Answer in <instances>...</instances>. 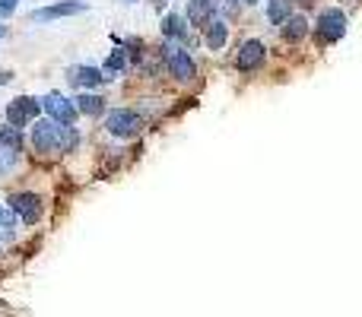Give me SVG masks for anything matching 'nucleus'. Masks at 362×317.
<instances>
[{
	"label": "nucleus",
	"mask_w": 362,
	"mask_h": 317,
	"mask_svg": "<svg viewBox=\"0 0 362 317\" xmlns=\"http://www.w3.org/2000/svg\"><path fill=\"white\" fill-rule=\"evenodd\" d=\"M343 35H347V13L340 7H325L318 13V23H315L318 45H334Z\"/></svg>",
	"instance_id": "1"
},
{
	"label": "nucleus",
	"mask_w": 362,
	"mask_h": 317,
	"mask_svg": "<svg viewBox=\"0 0 362 317\" xmlns=\"http://www.w3.org/2000/svg\"><path fill=\"white\" fill-rule=\"evenodd\" d=\"M64 140H67V130L60 127V124H54L51 118H45V121H35L32 124V146H35V152H60L64 150Z\"/></svg>",
	"instance_id": "2"
},
{
	"label": "nucleus",
	"mask_w": 362,
	"mask_h": 317,
	"mask_svg": "<svg viewBox=\"0 0 362 317\" xmlns=\"http://www.w3.org/2000/svg\"><path fill=\"white\" fill-rule=\"evenodd\" d=\"M105 130L112 136H118V140H130V136H137L144 130V118L134 108H114V111L105 114Z\"/></svg>",
	"instance_id": "3"
},
{
	"label": "nucleus",
	"mask_w": 362,
	"mask_h": 317,
	"mask_svg": "<svg viewBox=\"0 0 362 317\" xmlns=\"http://www.w3.org/2000/svg\"><path fill=\"white\" fill-rule=\"evenodd\" d=\"M42 108H45L48 118H51L54 124H60L64 130H70L76 124V118H80L76 102H74V98H67L64 92H48V96L42 98Z\"/></svg>",
	"instance_id": "4"
},
{
	"label": "nucleus",
	"mask_w": 362,
	"mask_h": 317,
	"mask_svg": "<svg viewBox=\"0 0 362 317\" xmlns=\"http://www.w3.org/2000/svg\"><path fill=\"white\" fill-rule=\"evenodd\" d=\"M42 111H45V108H42V98L19 96L7 105V124L16 130H23V127H29V124H35Z\"/></svg>",
	"instance_id": "5"
},
{
	"label": "nucleus",
	"mask_w": 362,
	"mask_h": 317,
	"mask_svg": "<svg viewBox=\"0 0 362 317\" xmlns=\"http://www.w3.org/2000/svg\"><path fill=\"white\" fill-rule=\"evenodd\" d=\"M7 206L26 222V226H35V222H42V197L32 194V190H16V194H10Z\"/></svg>",
	"instance_id": "6"
},
{
	"label": "nucleus",
	"mask_w": 362,
	"mask_h": 317,
	"mask_svg": "<svg viewBox=\"0 0 362 317\" xmlns=\"http://www.w3.org/2000/svg\"><path fill=\"white\" fill-rule=\"evenodd\" d=\"M166 64H169V73H172L178 83H191V80L197 76V64L184 48L166 45Z\"/></svg>",
	"instance_id": "7"
},
{
	"label": "nucleus",
	"mask_w": 362,
	"mask_h": 317,
	"mask_svg": "<svg viewBox=\"0 0 362 317\" xmlns=\"http://www.w3.org/2000/svg\"><path fill=\"white\" fill-rule=\"evenodd\" d=\"M89 3L86 0H60V3H51V7H38L29 13L32 23H51V19H64V16H76L86 13Z\"/></svg>",
	"instance_id": "8"
},
{
	"label": "nucleus",
	"mask_w": 362,
	"mask_h": 317,
	"mask_svg": "<svg viewBox=\"0 0 362 317\" xmlns=\"http://www.w3.org/2000/svg\"><path fill=\"white\" fill-rule=\"evenodd\" d=\"M267 61V45L261 42V38H245L239 45V57H235V67L241 70V73H251V70L264 67Z\"/></svg>",
	"instance_id": "9"
},
{
	"label": "nucleus",
	"mask_w": 362,
	"mask_h": 317,
	"mask_svg": "<svg viewBox=\"0 0 362 317\" xmlns=\"http://www.w3.org/2000/svg\"><path fill=\"white\" fill-rule=\"evenodd\" d=\"M188 16L181 13H166L162 16V35H166V42H181V48L188 51V45H194V38H191V29H188Z\"/></svg>",
	"instance_id": "10"
},
{
	"label": "nucleus",
	"mask_w": 362,
	"mask_h": 317,
	"mask_svg": "<svg viewBox=\"0 0 362 317\" xmlns=\"http://www.w3.org/2000/svg\"><path fill=\"white\" fill-rule=\"evenodd\" d=\"M67 76H70V83H74V86H83L86 92H92L96 86H102V83L108 80V76L102 73L98 67H92V64H76V67L67 70Z\"/></svg>",
	"instance_id": "11"
},
{
	"label": "nucleus",
	"mask_w": 362,
	"mask_h": 317,
	"mask_svg": "<svg viewBox=\"0 0 362 317\" xmlns=\"http://www.w3.org/2000/svg\"><path fill=\"white\" fill-rule=\"evenodd\" d=\"M216 19V0H188V23L197 29H207V26Z\"/></svg>",
	"instance_id": "12"
},
{
	"label": "nucleus",
	"mask_w": 362,
	"mask_h": 317,
	"mask_svg": "<svg viewBox=\"0 0 362 317\" xmlns=\"http://www.w3.org/2000/svg\"><path fill=\"white\" fill-rule=\"evenodd\" d=\"M0 152L13 165L16 158H19V152H23V130L10 127V124H0Z\"/></svg>",
	"instance_id": "13"
},
{
	"label": "nucleus",
	"mask_w": 362,
	"mask_h": 317,
	"mask_svg": "<svg viewBox=\"0 0 362 317\" xmlns=\"http://www.w3.org/2000/svg\"><path fill=\"white\" fill-rule=\"evenodd\" d=\"M74 102H76V111L86 114V118H102L105 114V98L98 92H80Z\"/></svg>",
	"instance_id": "14"
},
{
	"label": "nucleus",
	"mask_w": 362,
	"mask_h": 317,
	"mask_svg": "<svg viewBox=\"0 0 362 317\" xmlns=\"http://www.w3.org/2000/svg\"><path fill=\"white\" fill-rule=\"evenodd\" d=\"M226 42H229V26L223 23V19H213V23L204 29V45L210 48V51H223Z\"/></svg>",
	"instance_id": "15"
},
{
	"label": "nucleus",
	"mask_w": 362,
	"mask_h": 317,
	"mask_svg": "<svg viewBox=\"0 0 362 317\" xmlns=\"http://www.w3.org/2000/svg\"><path fill=\"white\" fill-rule=\"evenodd\" d=\"M283 42H289V45H295V42H302V38L309 35V19H305V16H289L286 23H283Z\"/></svg>",
	"instance_id": "16"
},
{
	"label": "nucleus",
	"mask_w": 362,
	"mask_h": 317,
	"mask_svg": "<svg viewBox=\"0 0 362 317\" xmlns=\"http://www.w3.org/2000/svg\"><path fill=\"white\" fill-rule=\"evenodd\" d=\"M289 16H293V0H267V23L270 26L283 29Z\"/></svg>",
	"instance_id": "17"
},
{
	"label": "nucleus",
	"mask_w": 362,
	"mask_h": 317,
	"mask_svg": "<svg viewBox=\"0 0 362 317\" xmlns=\"http://www.w3.org/2000/svg\"><path fill=\"white\" fill-rule=\"evenodd\" d=\"M124 70H128V51L118 45V51H112V54H108V61L102 64V73L112 80V76H121Z\"/></svg>",
	"instance_id": "18"
},
{
	"label": "nucleus",
	"mask_w": 362,
	"mask_h": 317,
	"mask_svg": "<svg viewBox=\"0 0 362 317\" xmlns=\"http://www.w3.org/2000/svg\"><path fill=\"white\" fill-rule=\"evenodd\" d=\"M19 7V0H0V19H10Z\"/></svg>",
	"instance_id": "19"
},
{
	"label": "nucleus",
	"mask_w": 362,
	"mask_h": 317,
	"mask_svg": "<svg viewBox=\"0 0 362 317\" xmlns=\"http://www.w3.org/2000/svg\"><path fill=\"white\" fill-rule=\"evenodd\" d=\"M241 3H245V7H255V3H261V0H241Z\"/></svg>",
	"instance_id": "20"
},
{
	"label": "nucleus",
	"mask_w": 362,
	"mask_h": 317,
	"mask_svg": "<svg viewBox=\"0 0 362 317\" xmlns=\"http://www.w3.org/2000/svg\"><path fill=\"white\" fill-rule=\"evenodd\" d=\"M299 3H302V7H311V3H315V0H299Z\"/></svg>",
	"instance_id": "21"
},
{
	"label": "nucleus",
	"mask_w": 362,
	"mask_h": 317,
	"mask_svg": "<svg viewBox=\"0 0 362 317\" xmlns=\"http://www.w3.org/2000/svg\"><path fill=\"white\" fill-rule=\"evenodd\" d=\"M3 35H7V26H3V23H0V38H3Z\"/></svg>",
	"instance_id": "22"
},
{
	"label": "nucleus",
	"mask_w": 362,
	"mask_h": 317,
	"mask_svg": "<svg viewBox=\"0 0 362 317\" xmlns=\"http://www.w3.org/2000/svg\"><path fill=\"white\" fill-rule=\"evenodd\" d=\"M121 3H137V0H121Z\"/></svg>",
	"instance_id": "23"
},
{
	"label": "nucleus",
	"mask_w": 362,
	"mask_h": 317,
	"mask_svg": "<svg viewBox=\"0 0 362 317\" xmlns=\"http://www.w3.org/2000/svg\"><path fill=\"white\" fill-rule=\"evenodd\" d=\"M219 3H232V0H219Z\"/></svg>",
	"instance_id": "24"
}]
</instances>
